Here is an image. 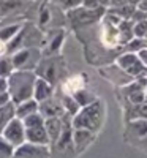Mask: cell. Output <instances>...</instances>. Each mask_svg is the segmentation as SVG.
<instances>
[{
	"mask_svg": "<svg viewBox=\"0 0 147 158\" xmlns=\"http://www.w3.org/2000/svg\"><path fill=\"white\" fill-rule=\"evenodd\" d=\"M101 122H103V106L101 103H93L74 118V127L89 130L93 133L101 127Z\"/></svg>",
	"mask_w": 147,
	"mask_h": 158,
	"instance_id": "1",
	"label": "cell"
},
{
	"mask_svg": "<svg viewBox=\"0 0 147 158\" xmlns=\"http://www.w3.org/2000/svg\"><path fill=\"white\" fill-rule=\"evenodd\" d=\"M117 63H119V67L122 68L125 73H128L130 76H141L145 71V67L142 65V62L139 60V57L135 56V54H125V56H122L117 60Z\"/></svg>",
	"mask_w": 147,
	"mask_h": 158,
	"instance_id": "2",
	"label": "cell"
},
{
	"mask_svg": "<svg viewBox=\"0 0 147 158\" xmlns=\"http://www.w3.org/2000/svg\"><path fill=\"white\" fill-rule=\"evenodd\" d=\"M127 136L135 141L144 139L147 136V118H133V120H128Z\"/></svg>",
	"mask_w": 147,
	"mask_h": 158,
	"instance_id": "3",
	"label": "cell"
},
{
	"mask_svg": "<svg viewBox=\"0 0 147 158\" xmlns=\"http://www.w3.org/2000/svg\"><path fill=\"white\" fill-rule=\"evenodd\" d=\"M5 139L10 144H13V146H18V144H21L24 141V128L18 120L11 122L5 128Z\"/></svg>",
	"mask_w": 147,
	"mask_h": 158,
	"instance_id": "4",
	"label": "cell"
},
{
	"mask_svg": "<svg viewBox=\"0 0 147 158\" xmlns=\"http://www.w3.org/2000/svg\"><path fill=\"white\" fill-rule=\"evenodd\" d=\"M27 138L29 141H32L33 144H46L49 141V136L46 133V130L41 125H36V127H30L27 130Z\"/></svg>",
	"mask_w": 147,
	"mask_h": 158,
	"instance_id": "5",
	"label": "cell"
},
{
	"mask_svg": "<svg viewBox=\"0 0 147 158\" xmlns=\"http://www.w3.org/2000/svg\"><path fill=\"white\" fill-rule=\"evenodd\" d=\"M93 139V133L89 130L84 128H76L74 131V144H76V149L78 150H82L87 144H90Z\"/></svg>",
	"mask_w": 147,
	"mask_h": 158,
	"instance_id": "6",
	"label": "cell"
},
{
	"mask_svg": "<svg viewBox=\"0 0 147 158\" xmlns=\"http://www.w3.org/2000/svg\"><path fill=\"white\" fill-rule=\"evenodd\" d=\"M46 133L52 139H57L60 136V122L57 120V118H51V120H48V123H46Z\"/></svg>",
	"mask_w": 147,
	"mask_h": 158,
	"instance_id": "7",
	"label": "cell"
},
{
	"mask_svg": "<svg viewBox=\"0 0 147 158\" xmlns=\"http://www.w3.org/2000/svg\"><path fill=\"white\" fill-rule=\"evenodd\" d=\"M82 84H84V82H82V79H81V77H78V76H74V77H71L70 81L65 84L63 89H65L66 92H70V94H76V92L82 87Z\"/></svg>",
	"mask_w": 147,
	"mask_h": 158,
	"instance_id": "8",
	"label": "cell"
},
{
	"mask_svg": "<svg viewBox=\"0 0 147 158\" xmlns=\"http://www.w3.org/2000/svg\"><path fill=\"white\" fill-rule=\"evenodd\" d=\"M13 152V144H10L6 139H0V158H8Z\"/></svg>",
	"mask_w": 147,
	"mask_h": 158,
	"instance_id": "9",
	"label": "cell"
},
{
	"mask_svg": "<svg viewBox=\"0 0 147 158\" xmlns=\"http://www.w3.org/2000/svg\"><path fill=\"white\" fill-rule=\"evenodd\" d=\"M133 33H135L138 38H141V36H144L145 33H147V19H141V21H138V24L133 27Z\"/></svg>",
	"mask_w": 147,
	"mask_h": 158,
	"instance_id": "10",
	"label": "cell"
},
{
	"mask_svg": "<svg viewBox=\"0 0 147 158\" xmlns=\"http://www.w3.org/2000/svg\"><path fill=\"white\" fill-rule=\"evenodd\" d=\"M8 118H10L8 109H0V131H2V128L5 127V123H6Z\"/></svg>",
	"mask_w": 147,
	"mask_h": 158,
	"instance_id": "11",
	"label": "cell"
},
{
	"mask_svg": "<svg viewBox=\"0 0 147 158\" xmlns=\"http://www.w3.org/2000/svg\"><path fill=\"white\" fill-rule=\"evenodd\" d=\"M138 57H139V60L142 62L144 67H147V49H141V51L138 52Z\"/></svg>",
	"mask_w": 147,
	"mask_h": 158,
	"instance_id": "12",
	"label": "cell"
},
{
	"mask_svg": "<svg viewBox=\"0 0 147 158\" xmlns=\"http://www.w3.org/2000/svg\"><path fill=\"white\" fill-rule=\"evenodd\" d=\"M111 3L114 6H117V8H122V6L128 5V0H111Z\"/></svg>",
	"mask_w": 147,
	"mask_h": 158,
	"instance_id": "13",
	"label": "cell"
},
{
	"mask_svg": "<svg viewBox=\"0 0 147 158\" xmlns=\"http://www.w3.org/2000/svg\"><path fill=\"white\" fill-rule=\"evenodd\" d=\"M139 8H141V11H147V0H141L139 2Z\"/></svg>",
	"mask_w": 147,
	"mask_h": 158,
	"instance_id": "14",
	"label": "cell"
},
{
	"mask_svg": "<svg viewBox=\"0 0 147 158\" xmlns=\"http://www.w3.org/2000/svg\"><path fill=\"white\" fill-rule=\"evenodd\" d=\"M139 2H141V0H128V5H139Z\"/></svg>",
	"mask_w": 147,
	"mask_h": 158,
	"instance_id": "15",
	"label": "cell"
},
{
	"mask_svg": "<svg viewBox=\"0 0 147 158\" xmlns=\"http://www.w3.org/2000/svg\"><path fill=\"white\" fill-rule=\"evenodd\" d=\"M3 51H5V46H3V43H0V54H2Z\"/></svg>",
	"mask_w": 147,
	"mask_h": 158,
	"instance_id": "16",
	"label": "cell"
},
{
	"mask_svg": "<svg viewBox=\"0 0 147 158\" xmlns=\"http://www.w3.org/2000/svg\"><path fill=\"white\" fill-rule=\"evenodd\" d=\"M100 2H101V3H108V2H109V0H100Z\"/></svg>",
	"mask_w": 147,
	"mask_h": 158,
	"instance_id": "17",
	"label": "cell"
},
{
	"mask_svg": "<svg viewBox=\"0 0 147 158\" xmlns=\"http://www.w3.org/2000/svg\"><path fill=\"white\" fill-rule=\"evenodd\" d=\"M145 90H147V82H145Z\"/></svg>",
	"mask_w": 147,
	"mask_h": 158,
	"instance_id": "18",
	"label": "cell"
}]
</instances>
